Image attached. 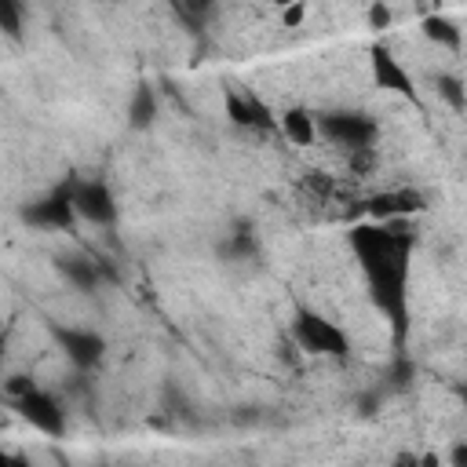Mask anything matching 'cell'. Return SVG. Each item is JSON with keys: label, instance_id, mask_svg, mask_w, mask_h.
<instances>
[{"label": "cell", "instance_id": "obj_1", "mask_svg": "<svg viewBox=\"0 0 467 467\" xmlns=\"http://www.w3.org/2000/svg\"><path fill=\"white\" fill-rule=\"evenodd\" d=\"M416 230L409 219L394 223H358L350 226V252L361 263L368 296L379 314H387L394 332V354H405L409 339V255Z\"/></svg>", "mask_w": 467, "mask_h": 467}, {"label": "cell", "instance_id": "obj_2", "mask_svg": "<svg viewBox=\"0 0 467 467\" xmlns=\"http://www.w3.org/2000/svg\"><path fill=\"white\" fill-rule=\"evenodd\" d=\"M292 343L303 350V354H317V358H336V361H347L350 358V339L347 332L328 321L325 314L310 310V306H296L292 314Z\"/></svg>", "mask_w": 467, "mask_h": 467}, {"label": "cell", "instance_id": "obj_3", "mask_svg": "<svg viewBox=\"0 0 467 467\" xmlns=\"http://www.w3.org/2000/svg\"><path fill=\"white\" fill-rule=\"evenodd\" d=\"M314 124H317V135L343 146L347 153L350 150H372L379 139V124L361 109H328V113L314 117Z\"/></svg>", "mask_w": 467, "mask_h": 467}, {"label": "cell", "instance_id": "obj_4", "mask_svg": "<svg viewBox=\"0 0 467 467\" xmlns=\"http://www.w3.org/2000/svg\"><path fill=\"white\" fill-rule=\"evenodd\" d=\"M73 186H77V175L62 179L51 193L29 201L22 208V223H29L33 230H69L77 223V212H73Z\"/></svg>", "mask_w": 467, "mask_h": 467}, {"label": "cell", "instance_id": "obj_5", "mask_svg": "<svg viewBox=\"0 0 467 467\" xmlns=\"http://www.w3.org/2000/svg\"><path fill=\"white\" fill-rule=\"evenodd\" d=\"M51 336H55L58 350L69 358V365H73V368L91 372V368H99V365H102V358H106V339H102L99 332H91V328L51 325Z\"/></svg>", "mask_w": 467, "mask_h": 467}, {"label": "cell", "instance_id": "obj_6", "mask_svg": "<svg viewBox=\"0 0 467 467\" xmlns=\"http://www.w3.org/2000/svg\"><path fill=\"white\" fill-rule=\"evenodd\" d=\"M365 212L372 223H394V219H412L427 212V197L416 186H398V190H379L365 201Z\"/></svg>", "mask_w": 467, "mask_h": 467}, {"label": "cell", "instance_id": "obj_7", "mask_svg": "<svg viewBox=\"0 0 467 467\" xmlns=\"http://www.w3.org/2000/svg\"><path fill=\"white\" fill-rule=\"evenodd\" d=\"M15 409H18V416L29 423V427H36L40 434H47V438H62L66 434V409H62V401L51 394V390H29L26 398H18L15 401Z\"/></svg>", "mask_w": 467, "mask_h": 467}, {"label": "cell", "instance_id": "obj_8", "mask_svg": "<svg viewBox=\"0 0 467 467\" xmlns=\"http://www.w3.org/2000/svg\"><path fill=\"white\" fill-rule=\"evenodd\" d=\"M73 212H77V219H84L91 226H113L117 223V201H113L109 186L99 179H77Z\"/></svg>", "mask_w": 467, "mask_h": 467}, {"label": "cell", "instance_id": "obj_9", "mask_svg": "<svg viewBox=\"0 0 467 467\" xmlns=\"http://www.w3.org/2000/svg\"><path fill=\"white\" fill-rule=\"evenodd\" d=\"M368 66H372V80H376V88L394 91V95L416 102V80H412V73L394 58V51H390L387 44H376V47L368 51Z\"/></svg>", "mask_w": 467, "mask_h": 467}, {"label": "cell", "instance_id": "obj_10", "mask_svg": "<svg viewBox=\"0 0 467 467\" xmlns=\"http://www.w3.org/2000/svg\"><path fill=\"white\" fill-rule=\"evenodd\" d=\"M55 266H58V274H62L73 288H80V292H95V288L102 285L99 259H95L91 252H62V255H55Z\"/></svg>", "mask_w": 467, "mask_h": 467}, {"label": "cell", "instance_id": "obj_11", "mask_svg": "<svg viewBox=\"0 0 467 467\" xmlns=\"http://www.w3.org/2000/svg\"><path fill=\"white\" fill-rule=\"evenodd\" d=\"M255 255H259V237H255L248 219H237L230 226V234L219 241V259L223 263H248Z\"/></svg>", "mask_w": 467, "mask_h": 467}, {"label": "cell", "instance_id": "obj_12", "mask_svg": "<svg viewBox=\"0 0 467 467\" xmlns=\"http://www.w3.org/2000/svg\"><path fill=\"white\" fill-rule=\"evenodd\" d=\"M277 131L292 142V146H310L317 139V124H314V113L303 109V106H288L281 117H277Z\"/></svg>", "mask_w": 467, "mask_h": 467}, {"label": "cell", "instance_id": "obj_13", "mask_svg": "<svg viewBox=\"0 0 467 467\" xmlns=\"http://www.w3.org/2000/svg\"><path fill=\"white\" fill-rule=\"evenodd\" d=\"M157 91L142 80V84H135V91H131V102H128V128L131 131H146L153 120H157Z\"/></svg>", "mask_w": 467, "mask_h": 467}, {"label": "cell", "instance_id": "obj_14", "mask_svg": "<svg viewBox=\"0 0 467 467\" xmlns=\"http://www.w3.org/2000/svg\"><path fill=\"white\" fill-rule=\"evenodd\" d=\"M423 36L427 40H434V44H441V47H449V51H460L463 47V33H460V26L452 22V18H445V15H427L423 18Z\"/></svg>", "mask_w": 467, "mask_h": 467}, {"label": "cell", "instance_id": "obj_15", "mask_svg": "<svg viewBox=\"0 0 467 467\" xmlns=\"http://www.w3.org/2000/svg\"><path fill=\"white\" fill-rule=\"evenodd\" d=\"M223 106H226V117H230L237 128H252V131H255V117H252V99H248V95H241V91L226 88Z\"/></svg>", "mask_w": 467, "mask_h": 467}, {"label": "cell", "instance_id": "obj_16", "mask_svg": "<svg viewBox=\"0 0 467 467\" xmlns=\"http://www.w3.org/2000/svg\"><path fill=\"white\" fill-rule=\"evenodd\" d=\"M412 376H416V365L409 361V354H394V361H390V368L383 372V390H409V383H412Z\"/></svg>", "mask_w": 467, "mask_h": 467}, {"label": "cell", "instance_id": "obj_17", "mask_svg": "<svg viewBox=\"0 0 467 467\" xmlns=\"http://www.w3.org/2000/svg\"><path fill=\"white\" fill-rule=\"evenodd\" d=\"M434 84H438V95L456 109V113H463V106H467V95H463V80L456 77V73H438L434 77Z\"/></svg>", "mask_w": 467, "mask_h": 467}, {"label": "cell", "instance_id": "obj_18", "mask_svg": "<svg viewBox=\"0 0 467 467\" xmlns=\"http://www.w3.org/2000/svg\"><path fill=\"white\" fill-rule=\"evenodd\" d=\"M0 33L11 40H22V7L15 0H0Z\"/></svg>", "mask_w": 467, "mask_h": 467}, {"label": "cell", "instance_id": "obj_19", "mask_svg": "<svg viewBox=\"0 0 467 467\" xmlns=\"http://www.w3.org/2000/svg\"><path fill=\"white\" fill-rule=\"evenodd\" d=\"M29 390H36V379H33V376H26V372H15V376H7V379H4V394H7L11 401L26 398Z\"/></svg>", "mask_w": 467, "mask_h": 467}, {"label": "cell", "instance_id": "obj_20", "mask_svg": "<svg viewBox=\"0 0 467 467\" xmlns=\"http://www.w3.org/2000/svg\"><path fill=\"white\" fill-rule=\"evenodd\" d=\"M347 161H350V171L368 175V171L376 168V146H372V150H350V153H347Z\"/></svg>", "mask_w": 467, "mask_h": 467}, {"label": "cell", "instance_id": "obj_21", "mask_svg": "<svg viewBox=\"0 0 467 467\" xmlns=\"http://www.w3.org/2000/svg\"><path fill=\"white\" fill-rule=\"evenodd\" d=\"M365 18H368L372 29H387V26H390V7H387V4H372Z\"/></svg>", "mask_w": 467, "mask_h": 467}, {"label": "cell", "instance_id": "obj_22", "mask_svg": "<svg viewBox=\"0 0 467 467\" xmlns=\"http://www.w3.org/2000/svg\"><path fill=\"white\" fill-rule=\"evenodd\" d=\"M306 186L325 197V193H332V175H325V171H306Z\"/></svg>", "mask_w": 467, "mask_h": 467}, {"label": "cell", "instance_id": "obj_23", "mask_svg": "<svg viewBox=\"0 0 467 467\" xmlns=\"http://www.w3.org/2000/svg\"><path fill=\"white\" fill-rule=\"evenodd\" d=\"M303 18H306V4H292V7H285V11H281V22H285L288 29H296Z\"/></svg>", "mask_w": 467, "mask_h": 467}, {"label": "cell", "instance_id": "obj_24", "mask_svg": "<svg viewBox=\"0 0 467 467\" xmlns=\"http://www.w3.org/2000/svg\"><path fill=\"white\" fill-rule=\"evenodd\" d=\"M449 463H452V467H467V441H456V445H452Z\"/></svg>", "mask_w": 467, "mask_h": 467}, {"label": "cell", "instance_id": "obj_25", "mask_svg": "<svg viewBox=\"0 0 467 467\" xmlns=\"http://www.w3.org/2000/svg\"><path fill=\"white\" fill-rule=\"evenodd\" d=\"M390 467H420V456H416V452H409V449H405V452H398V456H394V460H390Z\"/></svg>", "mask_w": 467, "mask_h": 467}, {"label": "cell", "instance_id": "obj_26", "mask_svg": "<svg viewBox=\"0 0 467 467\" xmlns=\"http://www.w3.org/2000/svg\"><path fill=\"white\" fill-rule=\"evenodd\" d=\"M420 467H441V460H438L434 452H423V456H420Z\"/></svg>", "mask_w": 467, "mask_h": 467}, {"label": "cell", "instance_id": "obj_27", "mask_svg": "<svg viewBox=\"0 0 467 467\" xmlns=\"http://www.w3.org/2000/svg\"><path fill=\"white\" fill-rule=\"evenodd\" d=\"M7 467H33V463H29V460H26L22 452H11V460H7Z\"/></svg>", "mask_w": 467, "mask_h": 467}, {"label": "cell", "instance_id": "obj_28", "mask_svg": "<svg viewBox=\"0 0 467 467\" xmlns=\"http://www.w3.org/2000/svg\"><path fill=\"white\" fill-rule=\"evenodd\" d=\"M7 460H11V452H4V449H0V467H7Z\"/></svg>", "mask_w": 467, "mask_h": 467}]
</instances>
